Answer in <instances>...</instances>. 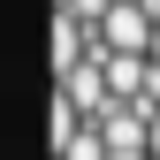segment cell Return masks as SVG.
I'll use <instances>...</instances> for the list:
<instances>
[{
	"mask_svg": "<svg viewBox=\"0 0 160 160\" xmlns=\"http://www.w3.org/2000/svg\"><path fill=\"white\" fill-rule=\"evenodd\" d=\"M145 8H152V15H160V0H145Z\"/></svg>",
	"mask_w": 160,
	"mask_h": 160,
	"instance_id": "4",
	"label": "cell"
},
{
	"mask_svg": "<svg viewBox=\"0 0 160 160\" xmlns=\"http://www.w3.org/2000/svg\"><path fill=\"white\" fill-rule=\"evenodd\" d=\"M152 31H160V15L145 8V0H114L107 8V23H99V53H152Z\"/></svg>",
	"mask_w": 160,
	"mask_h": 160,
	"instance_id": "1",
	"label": "cell"
},
{
	"mask_svg": "<svg viewBox=\"0 0 160 160\" xmlns=\"http://www.w3.org/2000/svg\"><path fill=\"white\" fill-rule=\"evenodd\" d=\"M152 69H160V31H152Z\"/></svg>",
	"mask_w": 160,
	"mask_h": 160,
	"instance_id": "3",
	"label": "cell"
},
{
	"mask_svg": "<svg viewBox=\"0 0 160 160\" xmlns=\"http://www.w3.org/2000/svg\"><path fill=\"white\" fill-rule=\"evenodd\" d=\"M145 114H152V160H160V99H145Z\"/></svg>",
	"mask_w": 160,
	"mask_h": 160,
	"instance_id": "2",
	"label": "cell"
}]
</instances>
